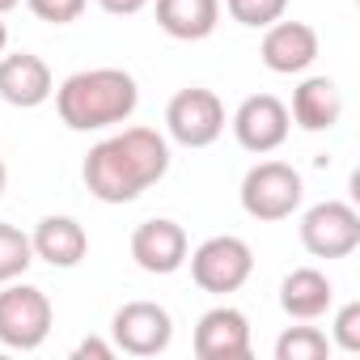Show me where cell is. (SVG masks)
Wrapping results in <instances>:
<instances>
[{
  "label": "cell",
  "instance_id": "cell-1",
  "mask_svg": "<svg viewBox=\"0 0 360 360\" xmlns=\"http://www.w3.org/2000/svg\"><path fill=\"white\" fill-rule=\"evenodd\" d=\"M165 174H169V140L157 127H123L106 136L89 148L81 165L89 195L102 204H131Z\"/></svg>",
  "mask_w": 360,
  "mask_h": 360
},
{
  "label": "cell",
  "instance_id": "cell-2",
  "mask_svg": "<svg viewBox=\"0 0 360 360\" xmlns=\"http://www.w3.org/2000/svg\"><path fill=\"white\" fill-rule=\"evenodd\" d=\"M136 106H140V85L123 68H85L56 89L60 123L72 131L123 127L136 115Z\"/></svg>",
  "mask_w": 360,
  "mask_h": 360
},
{
  "label": "cell",
  "instance_id": "cell-3",
  "mask_svg": "<svg viewBox=\"0 0 360 360\" xmlns=\"http://www.w3.org/2000/svg\"><path fill=\"white\" fill-rule=\"evenodd\" d=\"M242 212L255 217V221H288L301 200H305V183L301 174L288 165V161H259L246 169L242 178Z\"/></svg>",
  "mask_w": 360,
  "mask_h": 360
},
{
  "label": "cell",
  "instance_id": "cell-4",
  "mask_svg": "<svg viewBox=\"0 0 360 360\" xmlns=\"http://www.w3.org/2000/svg\"><path fill=\"white\" fill-rule=\"evenodd\" d=\"M56 322L51 297L34 284H18L9 280L0 288V343L13 347V352H34L47 343Z\"/></svg>",
  "mask_w": 360,
  "mask_h": 360
},
{
  "label": "cell",
  "instance_id": "cell-5",
  "mask_svg": "<svg viewBox=\"0 0 360 360\" xmlns=\"http://www.w3.org/2000/svg\"><path fill=\"white\" fill-rule=\"evenodd\" d=\"M187 263H191V280H195L204 292L229 297V292H238V288L250 280V271H255V250H250L242 238H233V233H217V238L200 242V246L187 255Z\"/></svg>",
  "mask_w": 360,
  "mask_h": 360
},
{
  "label": "cell",
  "instance_id": "cell-6",
  "mask_svg": "<svg viewBox=\"0 0 360 360\" xmlns=\"http://www.w3.org/2000/svg\"><path fill=\"white\" fill-rule=\"evenodd\" d=\"M165 131L183 148H208L225 131V102L204 85L178 89L165 106Z\"/></svg>",
  "mask_w": 360,
  "mask_h": 360
},
{
  "label": "cell",
  "instance_id": "cell-7",
  "mask_svg": "<svg viewBox=\"0 0 360 360\" xmlns=\"http://www.w3.org/2000/svg\"><path fill=\"white\" fill-rule=\"evenodd\" d=\"M301 246L314 259H347L360 246V212L343 200H322L301 217Z\"/></svg>",
  "mask_w": 360,
  "mask_h": 360
},
{
  "label": "cell",
  "instance_id": "cell-8",
  "mask_svg": "<svg viewBox=\"0 0 360 360\" xmlns=\"http://www.w3.org/2000/svg\"><path fill=\"white\" fill-rule=\"evenodd\" d=\"M174 339V318L157 301H127L110 318V343L127 356H161Z\"/></svg>",
  "mask_w": 360,
  "mask_h": 360
},
{
  "label": "cell",
  "instance_id": "cell-9",
  "mask_svg": "<svg viewBox=\"0 0 360 360\" xmlns=\"http://www.w3.org/2000/svg\"><path fill=\"white\" fill-rule=\"evenodd\" d=\"M229 127H233V136H238V144H242L246 153L267 157V153H276V148L288 140L292 115H288V106H284L276 94H250V98L233 110Z\"/></svg>",
  "mask_w": 360,
  "mask_h": 360
},
{
  "label": "cell",
  "instance_id": "cell-10",
  "mask_svg": "<svg viewBox=\"0 0 360 360\" xmlns=\"http://www.w3.org/2000/svg\"><path fill=\"white\" fill-rule=\"evenodd\" d=\"M187 255H191L187 229L169 217H153V221L136 225V233H131V259L148 276H174L187 263Z\"/></svg>",
  "mask_w": 360,
  "mask_h": 360
},
{
  "label": "cell",
  "instance_id": "cell-11",
  "mask_svg": "<svg viewBox=\"0 0 360 360\" xmlns=\"http://www.w3.org/2000/svg\"><path fill=\"white\" fill-rule=\"evenodd\" d=\"M259 60L276 77H297L318 60V30L309 22H271L259 43Z\"/></svg>",
  "mask_w": 360,
  "mask_h": 360
},
{
  "label": "cell",
  "instance_id": "cell-12",
  "mask_svg": "<svg viewBox=\"0 0 360 360\" xmlns=\"http://www.w3.org/2000/svg\"><path fill=\"white\" fill-rule=\"evenodd\" d=\"M200 360H246L250 356V322L242 309L233 305H212L200 322H195V339H191Z\"/></svg>",
  "mask_w": 360,
  "mask_h": 360
},
{
  "label": "cell",
  "instance_id": "cell-13",
  "mask_svg": "<svg viewBox=\"0 0 360 360\" xmlns=\"http://www.w3.org/2000/svg\"><path fill=\"white\" fill-rule=\"evenodd\" d=\"M56 94V77L43 56L34 51H13L0 56V98L18 110H34Z\"/></svg>",
  "mask_w": 360,
  "mask_h": 360
},
{
  "label": "cell",
  "instance_id": "cell-14",
  "mask_svg": "<svg viewBox=\"0 0 360 360\" xmlns=\"http://www.w3.org/2000/svg\"><path fill=\"white\" fill-rule=\"evenodd\" d=\"M30 246H34V259L68 271L89 255V233L77 217H43L30 233Z\"/></svg>",
  "mask_w": 360,
  "mask_h": 360
},
{
  "label": "cell",
  "instance_id": "cell-15",
  "mask_svg": "<svg viewBox=\"0 0 360 360\" xmlns=\"http://www.w3.org/2000/svg\"><path fill=\"white\" fill-rule=\"evenodd\" d=\"M292 123L301 131H330L343 115V94L330 77H305L292 89V106H288Z\"/></svg>",
  "mask_w": 360,
  "mask_h": 360
},
{
  "label": "cell",
  "instance_id": "cell-16",
  "mask_svg": "<svg viewBox=\"0 0 360 360\" xmlns=\"http://www.w3.org/2000/svg\"><path fill=\"white\" fill-rule=\"evenodd\" d=\"M330 305H335V284H330L326 271H318V267H297V271L284 276V284H280V309H284L288 318L314 322V318H322Z\"/></svg>",
  "mask_w": 360,
  "mask_h": 360
},
{
  "label": "cell",
  "instance_id": "cell-17",
  "mask_svg": "<svg viewBox=\"0 0 360 360\" xmlns=\"http://www.w3.org/2000/svg\"><path fill=\"white\" fill-rule=\"evenodd\" d=\"M221 22V0H157V26L178 43H200Z\"/></svg>",
  "mask_w": 360,
  "mask_h": 360
},
{
  "label": "cell",
  "instance_id": "cell-18",
  "mask_svg": "<svg viewBox=\"0 0 360 360\" xmlns=\"http://www.w3.org/2000/svg\"><path fill=\"white\" fill-rule=\"evenodd\" d=\"M34 263V246H30V233H22L18 225L0 221V284L9 280H22Z\"/></svg>",
  "mask_w": 360,
  "mask_h": 360
},
{
  "label": "cell",
  "instance_id": "cell-19",
  "mask_svg": "<svg viewBox=\"0 0 360 360\" xmlns=\"http://www.w3.org/2000/svg\"><path fill=\"white\" fill-rule=\"evenodd\" d=\"M330 356V339L318 326H288L276 339V360H322Z\"/></svg>",
  "mask_w": 360,
  "mask_h": 360
},
{
  "label": "cell",
  "instance_id": "cell-20",
  "mask_svg": "<svg viewBox=\"0 0 360 360\" xmlns=\"http://www.w3.org/2000/svg\"><path fill=\"white\" fill-rule=\"evenodd\" d=\"M225 9L238 26H250V30H267L271 22L284 18L288 0H225Z\"/></svg>",
  "mask_w": 360,
  "mask_h": 360
},
{
  "label": "cell",
  "instance_id": "cell-21",
  "mask_svg": "<svg viewBox=\"0 0 360 360\" xmlns=\"http://www.w3.org/2000/svg\"><path fill=\"white\" fill-rule=\"evenodd\" d=\"M330 347H339V352H360V301H347V305L335 314Z\"/></svg>",
  "mask_w": 360,
  "mask_h": 360
},
{
  "label": "cell",
  "instance_id": "cell-22",
  "mask_svg": "<svg viewBox=\"0 0 360 360\" xmlns=\"http://www.w3.org/2000/svg\"><path fill=\"white\" fill-rule=\"evenodd\" d=\"M26 5H30V13H34L39 22L68 26V22H77V18L85 13V5H89V0H26Z\"/></svg>",
  "mask_w": 360,
  "mask_h": 360
},
{
  "label": "cell",
  "instance_id": "cell-23",
  "mask_svg": "<svg viewBox=\"0 0 360 360\" xmlns=\"http://www.w3.org/2000/svg\"><path fill=\"white\" fill-rule=\"evenodd\" d=\"M72 356H77V360H85V356H94V360H110V356H115V343H106V339H81Z\"/></svg>",
  "mask_w": 360,
  "mask_h": 360
},
{
  "label": "cell",
  "instance_id": "cell-24",
  "mask_svg": "<svg viewBox=\"0 0 360 360\" xmlns=\"http://www.w3.org/2000/svg\"><path fill=\"white\" fill-rule=\"evenodd\" d=\"M98 5L106 9V13H115V18H131V13H140L148 0H98Z\"/></svg>",
  "mask_w": 360,
  "mask_h": 360
},
{
  "label": "cell",
  "instance_id": "cell-25",
  "mask_svg": "<svg viewBox=\"0 0 360 360\" xmlns=\"http://www.w3.org/2000/svg\"><path fill=\"white\" fill-rule=\"evenodd\" d=\"M5 47H9V26H5V18H0V56H5Z\"/></svg>",
  "mask_w": 360,
  "mask_h": 360
},
{
  "label": "cell",
  "instance_id": "cell-26",
  "mask_svg": "<svg viewBox=\"0 0 360 360\" xmlns=\"http://www.w3.org/2000/svg\"><path fill=\"white\" fill-rule=\"evenodd\" d=\"M5 183H9V165H5V157H0V195H5Z\"/></svg>",
  "mask_w": 360,
  "mask_h": 360
},
{
  "label": "cell",
  "instance_id": "cell-27",
  "mask_svg": "<svg viewBox=\"0 0 360 360\" xmlns=\"http://www.w3.org/2000/svg\"><path fill=\"white\" fill-rule=\"evenodd\" d=\"M18 5H22V0H0V18H5L9 9H18Z\"/></svg>",
  "mask_w": 360,
  "mask_h": 360
}]
</instances>
